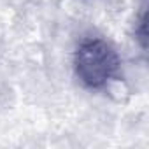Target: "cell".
<instances>
[{
  "label": "cell",
  "mask_w": 149,
  "mask_h": 149,
  "mask_svg": "<svg viewBox=\"0 0 149 149\" xmlns=\"http://www.w3.org/2000/svg\"><path fill=\"white\" fill-rule=\"evenodd\" d=\"M146 19H147V18H146V7H142L140 18H139V21H137V37H139L142 47H146Z\"/></svg>",
  "instance_id": "2"
},
{
  "label": "cell",
  "mask_w": 149,
  "mask_h": 149,
  "mask_svg": "<svg viewBox=\"0 0 149 149\" xmlns=\"http://www.w3.org/2000/svg\"><path fill=\"white\" fill-rule=\"evenodd\" d=\"M74 67L79 81L88 88L105 86L119 70L116 49L102 39L83 40L74 56Z\"/></svg>",
  "instance_id": "1"
}]
</instances>
